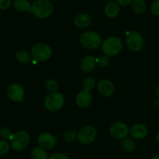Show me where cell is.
I'll return each instance as SVG.
<instances>
[{
  "label": "cell",
  "instance_id": "obj_34",
  "mask_svg": "<svg viewBox=\"0 0 159 159\" xmlns=\"http://www.w3.org/2000/svg\"><path fill=\"white\" fill-rule=\"evenodd\" d=\"M156 140H157V142H158V144H159V131H158V133L157 134V136H156Z\"/></svg>",
  "mask_w": 159,
  "mask_h": 159
},
{
  "label": "cell",
  "instance_id": "obj_35",
  "mask_svg": "<svg viewBox=\"0 0 159 159\" xmlns=\"http://www.w3.org/2000/svg\"><path fill=\"white\" fill-rule=\"evenodd\" d=\"M151 159H159V155H155V156L152 157Z\"/></svg>",
  "mask_w": 159,
  "mask_h": 159
},
{
  "label": "cell",
  "instance_id": "obj_2",
  "mask_svg": "<svg viewBox=\"0 0 159 159\" xmlns=\"http://www.w3.org/2000/svg\"><path fill=\"white\" fill-rule=\"evenodd\" d=\"M79 43L85 49L96 50L102 45V38L98 33L94 31H86L81 34Z\"/></svg>",
  "mask_w": 159,
  "mask_h": 159
},
{
  "label": "cell",
  "instance_id": "obj_23",
  "mask_svg": "<svg viewBox=\"0 0 159 159\" xmlns=\"http://www.w3.org/2000/svg\"><path fill=\"white\" fill-rule=\"evenodd\" d=\"M135 147H136V144H135V142L131 139V138H126L123 140L122 148L124 151H126V152H133L135 149Z\"/></svg>",
  "mask_w": 159,
  "mask_h": 159
},
{
  "label": "cell",
  "instance_id": "obj_14",
  "mask_svg": "<svg viewBox=\"0 0 159 159\" xmlns=\"http://www.w3.org/2000/svg\"><path fill=\"white\" fill-rule=\"evenodd\" d=\"M96 65H97V58L89 54L82 58L80 63V68L83 72L89 73L95 69Z\"/></svg>",
  "mask_w": 159,
  "mask_h": 159
},
{
  "label": "cell",
  "instance_id": "obj_27",
  "mask_svg": "<svg viewBox=\"0 0 159 159\" xmlns=\"http://www.w3.org/2000/svg\"><path fill=\"white\" fill-rule=\"evenodd\" d=\"M78 134L76 132L73 130H68L64 133L63 137L64 139L67 141V142H72L75 140L77 138Z\"/></svg>",
  "mask_w": 159,
  "mask_h": 159
},
{
  "label": "cell",
  "instance_id": "obj_8",
  "mask_svg": "<svg viewBox=\"0 0 159 159\" xmlns=\"http://www.w3.org/2000/svg\"><path fill=\"white\" fill-rule=\"evenodd\" d=\"M97 137V131L96 128L92 126H85L82 127L78 133L77 139L81 144H89L96 140Z\"/></svg>",
  "mask_w": 159,
  "mask_h": 159
},
{
  "label": "cell",
  "instance_id": "obj_12",
  "mask_svg": "<svg viewBox=\"0 0 159 159\" xmlns=\"http://www.w3.org/2000/svg\"><path fill=\"white\" fill-rule=\"evenodd\" d=\"M97 89L99 94L109 97L114 93V85L109 79H101L97 85Z\"/></svg>",
  "mask_w": 159,
  "mask_h": 159
},
{
  "label": "cell",
  "instance_id": "obj_9",
  "mask_svg": "<svg viewBox=\"0 0 159 159\" xmlns=\"http://www.w3.org/2000/svg\"><path fill=\"white\" fill-rule=\"evenodd\" d=\"M110 134L116 139H123L127 138L130 134V128L124 122H116L112 124L110 128Z\"/></svg>",
  "mask_w": 159,
  "mask_h": 159
},
{
  "label": "cell",
  "instance_id": "obj_24",
  "mask_svg": "<svg viewBox=\"0 0 159 159\" xmlns=\"http://www.w3.org/2000/svg\"><path fill=\"white\" fill-rule=\"evenodd\" d=\"M45 87H46L47 91L49 92L50 93H56L57 92V89H58V83L55 79H48L45 84Z\"/></svg>",
  "mask_w": 159,
  "mask_h": 159
},
{
  "label": "cell",
  "instance_id": "obj_21",
  "mask_svg": "<svg viewBox=\"0 0 159 159\" xmlns=\"http://www.w3.org/2000/svg\"><path fill=\"white\" fill-rule=\"evenodd\" d=\"M32 159H49L46 150L40 147H36L31 152Z\"/></svg>",
  "mask_w": 159,
  "mask_h": 159
},
{
  "label": "cell",
  "instance_id": "obj_3",
  "mask_svg": "<svg viewBox=\"0 0 159 159\" xmlns=\"http://www.w3.org/2000/svg\"><path fill=\"white\" fill-rule=\"evenodd\" d=\"M30 142V136L25 130H19L12 134L9 144L12 150L21 152L28 147Z\"/></svg>",
  "mask_w": 159,
  "mask_h": 159
},
{
  "label": "cell",
  "instance_id": "obj_20",
  "mask_svg": "<svg viewBox=\"0 0 159 159\" xmlns=\"http://www.w3.org/2000/svg\"><path fill=\"white\" fill-rule=\"evenodd\" d=\"M131 6L135 13L142 14L146 9V2L144 0H133Z\"/></svg>",
  "mask_w": 159,
  "mask_h": 159
},
{
  "label": "cell",
  "instance_id": "obj_7",
  "mask_svg": "<svg viewBox=\"0 0 159 159\" xmlns=\"http://www.w3.org/2000/svg\"><path fill=\"white\" fill-rule=\"evenodd\" d=\"M126 42L127 48L134 52L140 51L144 46V38L142 35L137 31L127 33Z\"/></svg>",
  "mask_w": 159,
  "mask_h": 159
},
{
  "label": "cell",
  "instance_id": "obj_33",
  "mask_svg": "<svg viewBox=\"0 0 159 159\" xmlns=\"http://www.w3.org/2000/svg\"><path fill=\"white\" fill-rule=\"evenodd\" d=\"M156 94H157V96H158V99H159V84L157 86V89H156Z\"/></svg>",
  "mask_w": 159,
  "mask_h": 159
},
{
  "label": "cell",
  "instance_id": "obj_6",
  "mask_svg": "<svg viewBox=\"0 0 159 159\" xmlns=\"http://www.w3.org/2000/svg\"><path fill=\"white\" fill-rule=\"evenodd\" d=\"M44 107L51 112H56L60 110L65 105V97L61 93H49L44 99Z\"/></svg>",
  "mask_w": 159,
  "mask_h": 159
},
{
  "label": "cell",
  "instance_id": "obj_22",
  "mask_svg": "<svg viewBox=\"0 0 159 159\" xmlns=\"http://www.w3.org/2000/svg\"><path fill=\"white\" fill-rule=\"evenodd\" d=\"M83 90L85 92L90 93L93 89L96 87V82L94 78L93 77H87L86 79H84L83 81Z\"/></svg>",
  "mask_w": 159,
  "mask_h": 159
},
{
  "label": "cell",
  "instance_id": "obj_18",
  "mask_svg": "<svg viewBox=\"0 0 159 159\" xmlns=\"http://www.w3.org/2000/svg\"><path fill=\"white\" fill-rule=\"evenodd\" d=\"M12 5L16 10L22 12H29L31 7L30 3L28 0H14Z\"/></svg>",
  "mask_w": 159,
  "mask_h": 159
},
{
  "label": "cell",
  "instance_id": "obj_13",
  "mask_svg": "<svg viewBox=\"0 0 159 159\" xmlns=\"http://www.w3.org/2000/svg\"><path fill=\"white\" fill-rule=\"evenodd\" d=\"M75 102L78 107H80V108H88L91 106L92 102H93V96L90 93L82 90L76 96Z\"/></svg>",
  "mask_w": 159,
  "mask_h": 159
},
{
  "label": "cell",
  "instance_id": "obj_15",
  "mask_svg": "<svg viewBox=\"0 0 159 159\" xmlns=\"http://www.w3.org/2000/svg\"><path fill=\"white\" fill-rule=\"evenodd\" d=\"M148 133V128L141 124H136L131 127L130 130V134L132 138L137 140H141L146 138Z\"/></svg>",
  "mask_w": 159,
  "mask_h": 159
},
{
  "label": "cell",
  "instance_id": "obj_26",
  "mask_svg": "<svg viewBox=\"0 0 159 159\" xmlns=\"http://www.w3.org/2000/svg\"><path fill=\"white\" fill-rule=\"evenodd\" d=\"M12 134L10 129H9L8 127H1L0 128V138L3 140H6V141H10L11 138H12Z\"/></svg>",
  "mask_w": 159,
  "mask_h": 159
},
{
  "label": "cell",
  "instance_id": "obj_29",
  "mask_svg": "<svg viewBox=\"0 0 159 159\" xmlns=\"http://www.w3.org/2000/svg\"><path fill=\"white\" fill-rule=\"evenodd\" d=\"M151 10L153 15L159 16V0H155L151 6Z\"/></svg>",
  "mask_w": 159,
  "mask_h": 159
},
{
  "label": "cell",
  "instance_id": "obj_30",
  "mask_svg": "<svg viewBox=\"0 0 159 159\" xmlns=\"http://www.w3.org/2000/svg\"><path fill=\"white\" fill-rule=\"evenodd\" d=\"M12 3V0H0V9L6 10L9 8Z\"/></svg>",
  "mask_w": 159,
  "mask_h": 159
},
{
  "label": "cell",
  "instance_id": "obj_4",
  "mask_svg": "<svg viewBox=\"0 0 159 159\" xmlns=\"http://www.w3.org/2000/svg\"><path fill=\"white\" fill-rule=\"evenodd\" d=\"M122 48V41L117 37H109L102 43V52L108 57L117 55L121 51Z\"/></svg>",
  "mask_w": 159,
  "mask_h": 159
},
{
  "label": "cell",
  "instance_id": "obj_25",
  "mask_svg": "<svg viewBox=\"0 0 159 159\" xmlns=\"http://www.w3.org/2000/svg\"><path fill=\"white\" fill-rule=\"evenodd\" d=\"M10 144L8 141L0 139V156L6 155L10 148Z\"/></svg>",
  "mask_w": 159,
  "mask_h": 159
},
{
  "label": "cell",
  "instance_id": "obj_17",
  "mask_svg": "<svg viewBox=\"0 0 159 159\" xmlns=\"http://www.w3.org/2000/svg\"><path fill=\"white\" fill-rule=\"evenodd\" d=\"M93 22V19L89 15L85 13L79 14L74 19V23L77 27L83 29L90 26Z\"/></svg>",
  "mask_w": 159,
  "mask_h": 159
},
{
  "label": "cell",
  "instance_id": "obj_19",
  "mask_svg": "<svg viewBox=\"0 0 159 159\" xmlns=\"http://www.w3.org/2000/svg\"><path fill=\"white\" fill-rule=\"evenodd\" d=\"M16 59L17 61L22 64H27L31 61V54H30L27 51L24 49H20L16 51L15 54Z\"/></svg>",
  "mask_w": 159,
  "mask_h": 159
},
{
  "label": "cell",
  "instance_id": "obj_16",
  "mask_svg": "<svg viewBox=\"0 0 159 159\" xmlns=\"http://www.w3.org/2000/svg\"><path fill=\"white\" fill-rule=\"evenodd\" d=\"M104 12L107 17L114 19L119 15L120 6L116 2L109 1L104 7Z\"/></svg>",
  "mask_w": 159,
  "mask_h": 159
},
{
  "label": "cell",
  "instance_id": "obj_28",
  "mask_svg": "<svg viewBox=\"0 0 159 159\" xmlns=\"http://www.w3.org/2000/svg\"><path fill=\"white\" fill-rule=\"evenodd\" d=\"M109 57L108 56L105 55V54H102V55H100L97 58V65H99L100 68H104V67L107 66L109 64Z\"/></svg>",
  "mask_w": 159,
  "mask_h": 159
},
{
  "label": "cell",
  "instance_id": "obj_10",
  "mask_svg": "<svg viewBox=\"0 0 159 159\" xmlns=\"http://www.w3.org/2000/svg\"><path fill=\"white\" fill-rule=\"evenodd\" d=\"M7 95L13 102H23L24 101L25 90L20 84L12 83L8 87Z\"/></svg>",
  "mask_w": 159,
  "mask_h": 159
},
{
  "label": "cell",
  "instance_id": "obj_11",
  "mask_svg": "<svg viewBox=\"0 0 159 159\" xmlns=\"http://www.w3.org/2000/svg\"><path fill=\"white\" fill-rule=\"evenodd\" d=\"M38 144L40 148L45 149V150H50L55 146L56 138L53 134L50 133H41L38 137Z\"/></svg>",
  "mask_w": 159,
  "mask_h": 159
},
{
  "label": "cell",
  "instance_id": "obj_36",
  "mask_svg": "<svg viewBox=\"0 0 159 159\" xmlns=\"http://www.w3.org/2000/svg\"><path fill=\"white\" fill-rule=\"evenodd\" d=\"M0 17H1V13H0Z\"/></svg>",
  "mask_w": 159,
  "mask_h": 159
},
{
  "label": "cell",
  "instance_id": "obj_31",
  "mask_svg": "<svg viewBox=\"0 0 159 159\" xmlns=\"http://www.w3.org/2000/svg\"><path fill=\"white\" fill-rule=\"evenodd\" d=\"M49 159H70V158L67 156L66 155H65V154L57 153L51 155L49 158Z\"/></svg>",
  "mask_w": 159,
  "mask_h": 159
},
{
  "label": "cell",
  "instance_id": "obj_37",
  "mask_svg": "<svg viewBox=\"0 0 159 159\" xmlns=\"http://www.w3.org/2000/svg\"><path fill=\"white\" fill-rule=\"evenodd\" d=\"M110 1H111V0H110Z\"/></svg>",
  "mask_w": 159,
  "mask_h": 159
},
{
  "label": "cell",
  "instance_id": "obj_1",
  "mask_svg": "<svg viewBox=\"0 0 159 159\" xmlns=\"http://www.w3.org/2000/svg\"><path fill=\"white\" fill-rule=\"evenodd\" d=\"M30 12L38 19H47L52 15L54 6L49 0H36L31 5Z\"/></svg>",
  "mask_w": 159,
  "mask_h": 159
},
{
  "label": "cell",
  "instance_id": "obj_5",
  "mask_svg": "<svg viewBox=\"0 0 159 159\" xmlns=\"http://www.w3.org/2000/svg\"><path fill=\"white\" fill-rule=\"evenodd\" d=\"M30 54L35 61H45L52 56V49L47 43H38L33 47Z\"/></svg>",
  "mask_w": 159,
  "mask_h": 159
},
{
  "label": "cell",
  "instance_id": "obj_32",
  "mask_svg": "<svg viewBox=\"0 0 159 159\" xmlns=\"http://www.w3.org/2000/svg\"><path fill=\"white\" fill-rule=\"evenodd\" d=\"M133 0H116V2L119 5H121V6H127L130 3L132 2Z\"/></svg>",
  "mask_w": 159,
  "mask_h": 159
}]
</instances>
